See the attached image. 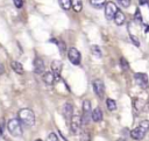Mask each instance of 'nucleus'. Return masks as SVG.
I'll return each instance as SVG.
<instances>
[{
    "mask_svg": "<svg viewBox=\"0 0 149 141\" xmlns=\"http://www.w3.org/2000/svg\"><path fill=\"white\" fill-rule=\"evenodd\" d=\"M17 120L26 126H33L35 124V114L30 108H21L17 113Z\"/></svg>",
    "mask_w": 149,
    "mask_h": 141,
    "instance_id": "f257e3e1",
    "label": "nucleus"
},
{
    "mask_svg": "<svg viewBox=\"0 0 149 141\" xmlns=\"http://www.w3.org/2000/svg\"><path fill=\"white\" fill-rule=\"evenodd\" d=\"M149 131V121L148 120H143L140 122V125L134 128L132 132H130V136L134 139V140H142L147 132Z\"/></svg>",
    "mask_w": 149,
    "mask_h": 141,
    "instance_id": "f03ea898",
    "label": "nucleus"
},
{
    "mask_svg": "<svg viewBox=\"0 0 149 141\" xmlns=\"http://www.w3.org/2000/svg\"><path fill=\"white\" fill-rule=\"evenodd\" d=\"M7 129H8V132L13 136H21L22 135V132H23L22 131L21 122L17 119H15V118L8 120V122H7Z\"/></svg>",
    "mask_w": 149,
    "mask_h": 141,
    "instance_id": "7ed1b4c3",
    "label": "nucleus"
},
{
    "mask_svg": "<svg viewBox=\"0 0 149 141\" xmlns=\"http://www.w3.org/2000/svg\"><path fill=\"white\" fill-rule=\"evenodd\" d=\"M83 118H81V124L87 125L91 120V103L90 100H84L83 101Z\"/></svg>",
    "mask_w": 149,
    "mask_h": 141,
    "instance_id": "20e7f679",
    "label": "nucleus"
},
{
    "mask_svg": "<svg viewBox=\"0 0 149 141\" xmlns=\"http://www.w3.org/2000/svg\"><path fill=\"white\" fill-rule=\"evenodd\" d=\"M81 118L79 115H72L71 117V121H70V128H71V132L73 134H78L80 132V128H81Z\"/></svg>",
    "mask_w": 149,
    "mask_h": 141,
    "instance_id": "39448f33",
    "label": "nucleus"
},
{
    "mask_svg": "<svg viewBox=\"0 0 149 141\" xmlns=\"http://www.w3.org/2000/svg\"><path fill=\"white\" fill-rule=\"evenodd\" d=\"M116 12H118V7L115 6L114 2H112V1L106 2V6H105V16H106V19L112 20Z\"/></svg>",
    "mask_w": 149,
    "mask_h": 141,
    "instance_id": "423d86ee",
    "label": "nucleus"
},
{
    "mask_svg": "<svg viewBox=\"0 0 149 141\" xmlns=\"http://www.w3.org/2000/svg\"><path fill=\"white\" fill-rule=\"evenodd\" d=\"M68 57L70 59V62L74 65H78L80 63V52L78 51V49L76 48H70L69 51H68Z\"/></svg>",
    "mask_w": 149,
    "mask_h": 141,
    "instance_id": "0eeeda50",
    "label": "nucleus"
},
{
    "mask_svg": "<svg viewBox=\"0 0 149 141\" xmlns=\"http://www.w3.org/2000/svg\"><path fill=\"white\" fill-rule=\"evenodd\" d=\"M134 78H135L136 84L140 87H142V89L148 87V76L146 73H143V72H136L134 75Z\"/></svg>",
    "mask_w": 149,
    "mask_h": 141,
    "instance_id": "6e6552de",
    "label": "nucleus"
},
{
    "mask_svg": "<svg viewBox=\"0 0 149 141\" xmlns=\"http://www.w3.org/2000/svg\"><path fill=\"white\" fill-rule=\"evenodd\" d=\"M92 86H93V90L95 92V94L98 97H102L104 93H105V84L101 79H94L92 82Z\"/></svg>",
    "mask_w": 149,
    "mask_h": 141,
    "instance_id": "1a4fd4ad",
    "label": "nucleus"
},
{
    "mask_svg": "<svg viewBox=\"0 0 149 141\" xmlns=\"http://www.w3.org/2000/svg\"><path fill=\"white\" fill-rule=\"evenodd\" d=\"M62 66H63V64L58 59H55L51 63V72L54 73V76L56 77V79L59 78V75H61V71H62Z\"/></svg>",
    "mask_w": 149,
    "mask_h": 141,
    "instance_id": "9d476101",
    "label": "nucleus"
},
{
    "mask_svg": "<svg viewBox=\"0 0 149 141\" xmlns=\"http://www.w3.org/2000/svg\"><path fill=\"white\" fill-rule=\"evenodd\" d=\"M34 71H35V73H37V75L44 73V62L42 61V58L36 57V58L34 59Z\"/></svg>",
    "mask_w": 149,
    "mask_h": 141,
    "instance_id": "9b49d317",
    "label": "nucleus"
},
{
    "mask_svg": "<svg viewBox=\"0 0 149 141\" xmlns=\"http://www.w3.org/2000/svg\"><path fill=\"white\" fill-rule=\"evenodd\" d=\"M62 111H63V115H64L66 119H71L72 113H73V107H72V105H71L70 103H65V104L63 105Z\"/></svg>",
    "mask_w": 149,
    "mask_h": 141,
    "instance_id": "f8f14e48",
    "label": "nucleus"
},
{
    "mask_svg": "<svg viewBox=\"0 0 149 141\" xmlns=\"http://www.w3.org/2000/svg\"><path fill=\"white\" fill-rule=\"evenodd\" d=\"M91 119H92L93 121H95V122L101 121V120H102V111H101L99 107L94 108V110L91 112Z\"/></svg>",
    "mask_w": 149,
    "mask_h": 141,
    "instance_id": "ddd939ff",
    "label": "nucleus"
},
{
    "mask_svg": "<svg viewBox=\"0 0 149 141\" xmlns=\"http://www.w3.org/2000/svg\"><path fill=\"white\" fill-rule=\"evenodd\" d=\"M55 79H56V77L54 76V73H52L51 71H47V72L43 73V80H44L45 84L52 85V84L55 83Z\"/></svg>",
    "mask_w": 149,
    "mask_h": 141,
    "instance_id": "4468645a",
    "label": "nucleus"
},
{
    "mask_svg": "<svg viewBox=\"0 0 149 141\" xmlns=\"http://www.w3.org/2000/svg\"><path fill=\"white\" fill-rule=\"evenodd\" d=\"M113 20H114L115 24H118V26H121V24H123V23H125V20H126V17H125V14H123L122 12L118 10V12L115 13V15H114Z\"/></svg>",
    "mask_w": 149,
    "mask_h": 141,
    "instance_id": "2eb2a0df",
    "label": "nucleus"
},
{
    "mask_svg": "<svg viewBox=\"0 0 149 141\" xmlns=\"http://www.w3.org/2000/svg\"><path fill=\"white\" fill-rule=\"evenodd\" d=\"M10 66L13 69L14 72H16L17 75H22L23 73V66L20 62H16V61H12L10 62Z\"/></svg>",
    "mask_w": 149,
    "mask_h": 141,
    "instance_id": "dca6fc26",
    "label": "nucleus"
},
{
    "mask_svg": "<svg viewBox=\"0 0 149 141\" xmlns=\"http://www.w3.org/2000/svg\"><path fill=\"white\" fill-rule=\"evenodd\" d=\"M72 8L74 9V12H80L83 8V2L81 0H70Z\"/></svg>",
    "mask_w": 149,
    "mask_h": 141,
    "instance_id": "f3484780",
    "label": "nucleus"
},
{
    "mask_svg": "<svg viewBox=\"0 0 149 141\" xmlns=\"http://www.w3.org/2000/svg\"><path fill=\"white\" fill-rule=\"evenodd\" d=\"M90 3L94 8H102L106 5V0H90Z\"/></svg>",
    "mask_w": 149,
    "mask_h": 141,
    "instance_id": "a211bd4d",
    "label": "nucleus"
},
{
    "mask_svg": "<svg viewBox=\"0 0 149 141\" xmlns=\"http://www.w3.org/2000/svg\"><path fill=\"white\" fill-rule=\"evenodd\" d=\"M106 105H107V108L109 111H115L116 110V103H115V100H113L111 98H108L106 100Z\"/></svg>",
    "mask_w": 149,
    "mask_h": 141,
    "instance_id": "6ab92c4d",
    "label": "nucleus"
},
{
    "mask_svg": "<svg viewBox=\"0 0 149 141\" xmlns=\"http://www.w3.org/2000/svg\"><path fill=\"white\" fill-rule=\"evenodd\" d=\"M91 52H92L93 56H95V57H98V58L101 57V50H100V48H99L98 45H92V47H91Z\"/></svg>",
    "mask_w": 149,
    "mask_h": 141,
    "instance_id": "aec40b11",
    "label": "nucleus"
},
{
    "mask_svg": "<svg viewBox=\"0 0 149 141\" xmlns=\"http://www.w3.org/2000/svg\"><path fill=\"white\" fill-rule=\"evenodd\" d=\"M58 2H59V6H61L64 10H68V9H70V7H71L70 0H58Z\"/></svg>",
    "mask_w": 149,
    "mask_h": 141,
    "instance_id": "412c9836",
    "label": "nucleus"
},
{
    "mask_svg": "<svg viewBox=\"0 0 149 141\" xmlns=\"http://www.w3.org/2000/svg\"><path fill=\"white\" fill-rule=\"evenodd\" d=\"M79 140H80V141H91V135H90V133H87V132H81Z\"/></svg>",
    "mask_w": 149,
    "mask_h": 141,
    "instance_id": "4be33fe9",
    "label": "nucleus"
},
{
    "mask_svg": "<svg viewBox=\"0 0 149 141\" xmlns=\"http://www.w3.org/2000/svg\"><path fill=\"white\" fill-rule=\"evenodd\" d=\"M120 65H121V68H122L123 70H127V69H128V62H127L123 57L120 58Z\"/></svg>",
    "mask_w": 149,
    "mask_h": 141,
    "instance_id": "5701e85b",
    "label": "nucleus"
},
{
    "mask_svg": "<svg viewBox=\"0 0 149 141\" xmlns=\"http://www.w3.org/2000/svg\"><path fill=\"white\" fill-rule=\"evenodd\" d=\"M134 104H135V107H136V110L141 111V110L143 108V101H142V100H139V99H136V100L134 101Z\"/></svg>",
    "mask_w": 149,
    "mask_h": 141,
    "instance_id": "b1692460",
    "label": "nucleus"
},
{
    "mask_svg": "<svg viewBox=\"0 0 149 141\" xmlns=\"http://www.w3.org/2000/svg\"><path fill=\"white\" fill-rule=\"evenodd\" d=\"M47 141H58V136L55 133H50L47 136Z\"/></svg>",
    "mask_w": 149,
    "mask_h": 141,
    "instance_id": "393cba45",
    "label": "nucleus"
},
{
    "mask_svg": "<svg viewBox=\"0 0 149 141\" xmlns=\"http://www.w3.org/2000/svg\"><path fill=\"white\" fill-rule=\"evenodd\" d=\"M118 1H119L120 5H121L122 7H125V8L129 7V5H130V0H118Z\"/></svg>",
    "mask_w": 149,
    "mask_h": 141,
    "instance_id": "a878e982",
    "label": "nucleus"
},
{
    "mask_svg": "<svg viewBox=\"0 0 149 141\" xmlns=\"http://www.w3.org/2000/svg\"><path fill=\"white\" fill-rule=\"evenodd\" d=\"M54 42H56L57 44H58V47H59V50H61V52H63L64 50H65V44L62 42V41H55V40H52Z\"/></svg>",
    "mask_w": 149,
    "mask_h": 141,
    "instance_id": "bb28decb",
    "label": "nucleus"
},
{
    "mask_svg": "<svg viewBox=\"0 0 149 141\" xmlns=\"http://www.w3.org/2000/svg\"><path fill=\"white\" fill-rule=\"evenodd\" d=\"M13 2L15 5V7H17V8H21L23 6V0H13Z\"/></svg>",
    "mask_w": 149,
    "mask_h": 141,
    "instance_id": "cd10ccee",
    "label": "nucleus"
},
{
    "mask_svg": "<svg viewBox=\"0 0 149 141\" xmlns=\"http://www.w3.org/2000/svg\"><path fill=\"white\" fill-rule=\"evenodd\" d=\"M135 20H136V21H142V16H141L139 9H136V12H135Z\"/></svg>",
    "mask_w": 149,
    "mask_h": 141,
    "instance_id": "c85d7f7f",
    "label": "nucleus"
},
{
    "mask_svg": "<svg viewBox=\"0 0 149 141\" xmlns=\"http://www.w3.org/2000/svg\"><path fill=\"white\" fill-rule=\"evenodd\" d=\"M130 38H132V41L135 43V45H137V47L140 45V42L137 41V37H136V36H134V35H130Z\"/></svg>",
    "mask_w": 149,
    "mask_h": 141,
    "instance_id": "c756f323",
    "label": "nucleus"
},
{
    "mask_svg": "<svg viewBox=\"0 0 149 141\" xmlns=\"http://www.w3.org/2000/svg\"><path fill=\"white\" fill-rule=\"evenodd\" d=\"M149 0H139V2H140V5H144V3H147Z\"/></svg>",
    "mask_w": 149,
    "mask_h": 141,
    "instance_id": "7c9ffc66",
    "label": "nucleus"
},
{
    "mask_svg": "<svg viewBox=\"0 0 149 141\" xmlns=\"http://www.w3.org/2000/svg\"><path fill=\"white\" fill-rule=\"evenodd\" d=\"M144 28H146V30H144V31H146V33H148V31H149V26H146Z\"/></svg>",
    "mask_w": 149,
    "mask_h": 141,
    "instance_id": "2f4dec72",
    "label": "nucleus"
},
{
    "mask_svg": "<svg viewBox=\"0 0 149 141\" xmlns=\"http://www.w3.org/2000/svg\"><path fill=\"white\" fill-rule=\"evenodd\" d=\"M0 73H2V66L0 65Z\"/></svg>",
    "mask_w": 149,
    "mask_h": 141,
    "instance_id": "473e14b6",
    "label": "nucleus"
},
{
    "mask_svg": "<svg viewBox=\"0 0 149 141\" xmlns=\"http://www.w3.org/2000/svg\"><path fill=\"white\" fill-rule=\"evenodd\" d=\"M116 141H126L125 139H119V140H116Z\"/></svg>",
    "mask_w": 149,
    "mask_h": 141,
    "instance_id": "72a5a7b5",
    "label": "nucleus"
},
{
    "mask_svg": "<svg viewBox=\"0 0 149 141\" xmlns=\"http://www.w3.org/2000/svg\"><path fill=\"white\" fill-rule=\"evenodd\" d=\"M35 141H42V140H41V139H36Z\"/></svg>",
    "mask_w": 149,
    "mask_h": 141,
    "instance_id": "f704fd0d",
    "label": "nucleus"
}]
</instances>
